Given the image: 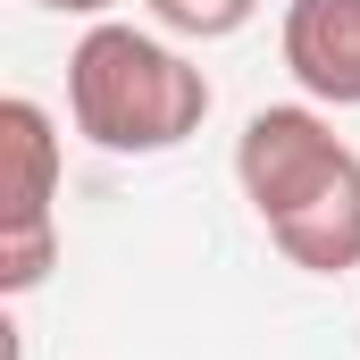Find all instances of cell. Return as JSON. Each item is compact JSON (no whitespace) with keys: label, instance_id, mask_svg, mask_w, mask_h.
Segmentation results:
<instances>
[{"label":"cell","instance_id":"obj_4","mask_svg":"<svg viewBox=\"0 0 360 360\" xmlns=\"http://www.w3.org/2000/svg\"><path fill=\"white\" fill-rule=\"evenodd\" d=\"M276 51H285V76L310 101L360 109V0H285Z\"/></svg>","mask_w":360,"mask_h":360},{"label":"cell","instance_id":"obj_1","mask_svg":"<svg viewBox=\"0 0 360 360\" xmlns=\"http://www.w3.org/2000/svg\"><path fill=\"white\" fill-rule=\"evenodd\" d=\"M235 184L293 269H310V276L360 269V151L310 101H276V109L243 117Z\"/></svg>","mask_w":360,"mask_h":360},{"label":"cell","instance_id":"obj_2","mask_svg":"<svg viewBox=\"0 0 360 360\" xmlns=\"http://www.w3.org/2000/svg\"><path fill=\"white\" fill-rule=\"evenodd\" d=\"M68 117L92 151H117V160H160L201 134L210 117V76L184 59L176 42L126 25V17H101L76 34L68 51Z\"/></svg>","mask_w":360,"mask_h":360},{"label":"cell","instance_id":"obj_5","mask_svg":"<svg viewBox=\"0 0 360 360\" xmlns=\"http://www.w3.org/2000/svg\"><path fill=\"white\" fill-rule=\"evenodd\" d=\"M143 8L184 42H226V34H243L260 17V0H143Z\"/></svg>","mask_w":360,"mask_h":360},{"label":"cell","instance_id":"obj_3","mask_svg":"<svg viewBox=\"0 0 360 360\" xmlns=\"http://www.w3.org/2000/svg\"><path fill=\"white\" fill-rule=\"evenodd\" d=\"M0 293H34L51 260H59V226H51V201H59V126L42 101L8 92L0 101Z\"/></svg>","mask_w":360,"mask_h":360},{"label":"cell","instance_id":"obj_6","mask_svg":"<svg viewBox=\"0 0 360 360\" xmlns=\"http://www.w3.org/2000/svg\"><path fill=\"white\" fill-rule=\"evenodd\" d=\"M34 8H51V17H84V25H101L117 0H34Z\"/></svg>","mask_w":360,"mask_h":360}]
</instances>
